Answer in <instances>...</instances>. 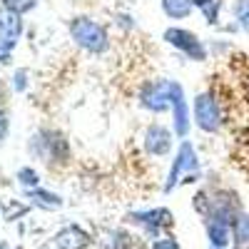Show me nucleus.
Here are the masks:
<instances>
[{"instance_id":"1","label":"nucleus","mask_w":249,"mask_h":249,"mask_svg":"<svg viewBox=\"0 0 249 249\" xmlns=\"http://www.w3.org/2000/svg\"><path fill=\"white\" fill-rule=\"evenodd\" d=\"M70 37L75 40V45L80 50H85L90 55H102L107 53L110 48V35H107V28L97 23L95 18H88V15H77L70 20Z\"/></svg>"},{"instance_id":"3","label":"nucleus","mask_w":249,"mask_h":249,"mask_svg":"<svg viewBox=\"0 0 249 249\" xmlns=\"http://www.w3.org/2000/svg\"><path fill=\"white\" fill-rule=\"evenodd\" d=\"M197 175H199L197 152H195V147H192L190 140H182L179 150H177V155H175V160H172V170H170V175H167V182H164V192L175 190L179 179L192 182Z\"/></svg>"},{"instance_id":"9","label":"nucleus","mask_w":249,"mask_h":249,"mask_svg":"<svg viewBox=\"0 0 249 249\" xmlns=\"http://www.w3.org/2000/svg\"><path fill=\"white\" fill-rule=\"evenodd\" d=\"M144 150H147L152 157H164L172 150V132L164 127V124H150L144 130Z\"/></svg>"},{"instance_id":"5","label":"nucleus","mask_w":249,"mask_h":249,"mask_svg":"<svg viewBox=\"0 0 249 249\" xmlns=\"http://www.w3.org/2000/svg\"><path fill=\"white\" fill-rule=\"evenodd\" d=\"M162 37H164V43H167V45H172L175 50H179L184 57H190V60H195V62H204L207 55H210L207 45L199 40V35L192 33V30L167 28V30L162 33Z\"/></svg>"},{"instance_id":"12","label":"nucleus","mask_w":249,"mask_h":249,"mask_svg":"<svg viewBox=\"0 0 249 249\" xmlns=\"http://www.w3.org/2000/svg\"><path fill=\"white\" fill-rule=\"evenodd\" d=\"M160 8L170 20H184L195 10L192 0H160Z\"/></svg>"},{"instance_id":"18","label":"nucleus","mask_w":249,"mask_h":249,"mask_svg":"<svg viewBox=\"0 0 249 249\" xmlns=\"http://www.w3.org/2000/svg\"><path fill=\"white\" fill-rule=\"evenodd\" d=\"M18 182L25 187V190H33V187H40V177L35 170L30 167H23V170H18Z\"/></svg>"},{"instance_id":"2","label":"nucleus","mask_w":249,"mask_h":249,"mask_svg":"<svg viewBox=\"0 0 249 249\" xmlns=\"http://www.w3.org/2000/svg\"><path fill=\"white\" fill-rule=\"evenodd\" d=\"M28 150L35 160L45 162V164H62L70 160V142L65 140V135L57 130H37L30 142Z\"/></svg>"},{"instance_id":"10","label":"nucleus","mask_w":249,"mask_h":249,"mask_svg":"<svg viewBox=\"0 0 249 249\" xmlns=\"http://www.w3.org/2000/svg\"><path fill=\"white\" fill-rule=\"evenodd\" d=\"M23 15H18L8 8L0 5V40L3 43H18V37L23 35Z\"/></svg>"},{"instance_id":"6","label":"nucleus","mask_w":249,"mask_h":249,"mask_svg":"<svg viewBox=\"0 0 249 249\" xmlns=\"http://www.w3.org/2000/svg\"><path fill=\"white\" fill-rule=\"evenodd\" d=\"M170 95H172V80H155L142 85L140 90V105L150 112H167L170 110Z\"/></svg>"},{"instance_id":"26","label":"nucleus","mask_w":249,"mask_h":249,"mask_svg":"<svg viewBox=\"0 0 249 249\" xmlns=\"http://www.w3.org/2000/svg\"><path fill=\"white\" fill-rule=\"evenodd\" d=\"M0 249H10V247H8V244H3V242H0Z\"/></svg>"},{"instance_id":"28","label":"nucleus","mask_w":249,"mask_h":249,"mask_svg":"<svg viewBox=\"0 0 249 249\" xmlns=\"http://www.w3.org/2000/svg\"><path fill=\"white\" fill-rule=\"evenodd\" d=\"M212 249H214V247H212Z\"/></svg>"},{"instance_id":"15","label":"nucleus","mask_w":249,"mask_h":249,"mask_svg":"<svg viewBox=\"0 0 249 249\" xmlns=\"http://www.w3.org/2000/svg\"><path fill=\"white\" fill-rule=\"evenodd\" d=\"M232 242L234 249H249V214L242 212L237 222L232 224Z\"/></svg>"},{"instance_id":"14","label":"nucleus","mask_w":249,"mask_h":249,"mask_svg":"<svg viewBox=\"0 0 249 249\" xmlns=\"http://www.w3.org/2000/svg\"><path fill=\"white\" fill-rule=\"evenodd\" d=\"M25 195L33 199V204L43 207V210H57L62 207V197L55 195V192H48V190H40V187H33V190H25Z\"/></svg>"},{"instance_id":"24","label":"nucleus","mask_w":249,"mask_h":249,"mask_svg":"<svg viewBox=\"0 0 249 249\" xmlns=\"http://www.w3.org/2000/svg\"><path fill=\"white\" fill-rule=\"evenodd\" d=\"M13 48H15V43H3V40H0V65H5L13 57Z\"/></svg>"},{"instance_id":"7","label":"nucleus","mask_w":249,"mask_h":249,"mask_svg":"<svg viewBox=\"0 0 249 249\" xmlns=\"http://www.w3.org/2000/svg\"><path fill=\"white\" fill-rule=\"evenodd\" d=\"M170 112H172V132L184 140L190 135V105H187V97H184V88L177 80H172Z\"/></svg>"},{"instance_id":"8","label":"nucleus","mask_w":249,"mask_h":249,"mask_svg":"<svg viewBox=\"0 0 249 249\" xmlns=\"http://www.w3.org/2000/svg\"><path fill=\"white\" fill-rule=\"evenodd\" d=\"M127 219L132 224L144 227V232H147L152 239H157L162 230L172 227V212L164 210V207H157V210H144V212H130Z\"/></svg>"},{"instance_id":"11","label":"nucleus","mask_w":249,"mask_h":249,"mask_svg":"<svg viewBox=\"0 0 249 249\" xmlns=\"http://www.w3.org/2000/svg\"><path fill=\"white\" fill-rule=\"evenodd\" d=\"M55 244L60 249H85L90 244V237H88V232H82L80 227L70 224V227H65V230H60L55 234Z\"/></svg>"},{"instance_id":"21","label":"nucleus","mask_w":249,"mask_h":249,"mask_svg":"<svg viewBox=\"0 0 249 249\" xmlns=\"http://www.w3.org/2000/svg\"><path fill=\"white\" fill-rule=\"evenodd\" d=\"M107 249H130V239H127V234L112 232V234H110V242H107Z\"/></svg>"},{"instance_id":"25","label":"nucleus","mask_w":249,"mask_h":249,"mask_svg":"<svg viewBox=\"0 0 249 249\" xmlns=\"http://www.w3.org/2000/svg\"><path fill=\"white\" fill-rule=\"evenodd\" d=\"M212 3V0H192V5L197 8V10H202V8H207V5H210Z\"/></svg>"},{"instance_id":"22","label":"nucleus","mask_w":249,"mask_h":249,"mask_svg":"<svg viewBox=\"0 0 249 249\" xmlns=\"http://www.w3.org/2000/svg\"><path fill=\"white\" fill-rule=\"evenodd\" d=\"M152 249H179V244H177L175 237H164V239H155Z\"/></svg>"},{"instance_id":"4","label":"nucleus","mask_w":249,"mask_h":249,"mask_svg":"<svg viewBox=\"0 0 249 249\" xmlns=\"http://www.w3.org/2000/svg\"><path fill=\"white\" fill-rule=\"evenodd\" d=\"M222 122H224V115H222V105L214 92L204 90L195 97V124L207 132V135H214L222 130Z\"/></svg>"},{"instance_id":"17","label":"nucleus","mask_w":249,"mask_h":249,"mask_svg":"<svg viewBox=\"0 0 249 249\" xmlns=\"http://www.w3.org/2000/svg\"><path fill=\"white\" fill-rule=\"evenodd\" d=\"M0 5L18 13V15H28L30 10L37 8V0H0Z\"/></svg>"},{"instance_id":"20","label":"nucleus","mask_w":249,"mask_h":249,"mask_svg":"<svg viewBox=\"0 0 249 249\" xmlns=\"http://www.w3.org/2000/svg\"><path fill=\"white\" fill-rule=\"evenodd\" d=\"M28 77H30V72L25 68H18L13 72V90L15 92H25L28 90Z\"/></svg>"},{"instance_id":"16","label":"nucleus","mask_w":249,"mask_h":249,"mask_svg":"<svg viewBox=\"0 0 249 249\" xmlns=\"http://www.w3.org/2000/svg\"><path fill=\"white\" fill-rule=\"evenodd\" d=\"M232 18H234V28L249 35V0H234Z\"/></svg>"},{"instance_id":"19","label":"nucleus","mask_w":249,"mask_h":249,"mask_svg":"<svg viewBox=\"0 0 249 249\" xmlns=\"http://www.w3.org/2000/svg\"><path fill=\"white\" fill-rule=\"evenodd\" d=\"M219 10H222V0H212L207 8H202V15L207 20V25H217L219 23Z\"/></svg>"},{"instance_id":"13","label":"nucleus","mask_w":249,"mask_h":249,"mask_svg":"<svg viewBox=\"0 0 249 249\" xmlns=\"http://www.w3.org/2000/svg\"><path fill=\"white\" fill-rule=\"evenodd\" d=\"M207 237L214 249H224L232 239V227H227L222 222H207Z\"/></svg>"},{"instance_id":"23","label":"nucleus","mask_w":249,"mask_h":249,"mask_svg":"<svg viewBox=\"0 0 249 249\" xmlns=\"http://www.w3.org/2000/svg\"><path fill=\"white\" fill-rule=\"evenodd\" d=\"M8 130H10V120H8V112L0 107V144L5 142V137H8Z\"/></svg>"},{"instance_id":"27","label":"nucleus","mask_w":249,"mask_h":249,"mask_svg":"<svg viewBox=\"0 0 249 249\" xmlns=\"http://www.w3.org/2000/svg\"><path fill=\"white\" fill-rule=\"evenodd\" d=\"M0 90H3V80H0Z\"/></svg>"}]
</instances>
